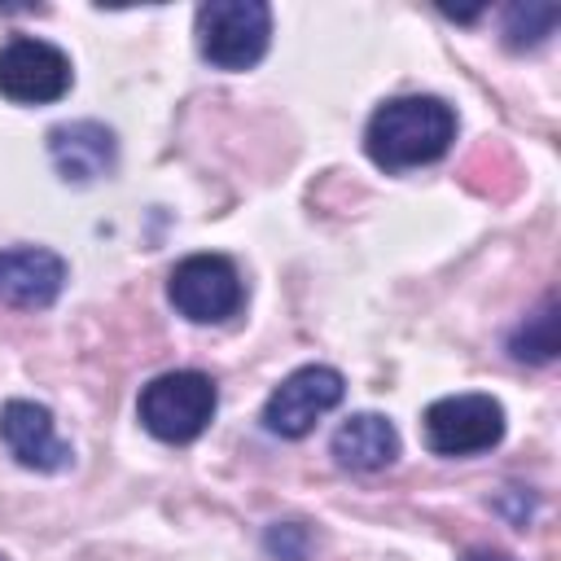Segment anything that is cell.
Returning <instances> with one entry per match:
<instances>
[{"mask_svg":"<svg viewBox=\"0 0 561 561\" xmlns=\"http://www.w3.org/2000/svg\"><path fill=\"white\" fill-rule=\"evenodd\" d=\"M456 140V110L443 96H390L368 114L364 153L381 171H412L438 162Z\"/></svg>","mask_w":561,"mask_h":561,"instance_id":"1","label":"cell"},{"mask_svg":"<svg viewBox=\"0 0 561 561\" xmlns=\"http://www.w3.org/2000/svg\"><path fill=\"white\" fill-rule=\"evenodd\" d=\"M215 408H219V386L210 373H197V368L158 373L153 381L140 386V399H136V416L145 434H153L158 443L202 438L206 425L215 421Z\"/></svg>","mask_w":561,"mask_h":561,"instance_id":"2","label":"cell"},{"mask_svg":"<svg viewBox=\"0 0 561 561\" xmlns=\"http://www.w3.org/2000/svg\"><path fill=\"white\" fill-rule=\"evenodd\" d=\"M197 53L215 70H250L267 57L272 9L263 0H210L193 18Z\"/></svg>","mask_w":561,"mask_h":561,"instance_id":"3","label":"cell"},{"mask_svg":"<svg viewBox=\"0 0 561 561\" xmlns=\"http://www.w3.org/2000/svg\"><path fill=\"white\" fill-rule=\"evenodd\" d=\"M504 403L495 394H443L421 412V438L434 456H478L504 438Z\"/></svg>","mask_w":561,"mask_h":561,"instance_id":"4","label":"cell"},{"mask_svg":"<svg viewBox=\"0 0 561 561\" xmlns=\"http://www.w3.org/2000/svg\"><path fill=\"white\" fill-rule=\"evenodd\" d=\"M171 307L193 324H224L245 302V280L228 254H188L167 276Z\"/></svg>","mask_w":561,"mask_h":561,"instance_id":"5","label":"cell"},{"mask_svg":"<svg viewBox=\"0 0 561 561\" xmlns=\"http://www.w3.org/2000/svg\"><path fill=\"white\" fill-rule=\"evenodd\" d=\"M346 394V377L329 364H302L294 368L263 403V430L276 438H307L324 412H333Z\"/></svg>","mask_w":561,"mask_h":561,"instance_id":"6","label":"cell"},{"mask_svg":"<svg viewBox=\"0 0 561 561\" xmlns=\"http://www.w3.org/2000/svg\"><path fill=\"white\" fill-rule=\"evenodd\" d=\"M70 57L35 35H13L0 44V96L13 105H53L70 92Z\"/></svg>","mask_w":561,"mask_h":561,"instance_id":"7","label":"cell"},{"mask_svg":"<svg viewBox=\"0 0 561 561\" xmlns=\"http://www.w3.org/2000/svg\"><path fill=\"white\" fill-rule=\"evenodd\" d=\"M0 443L31 473H61L75 460V447L57 434L53 412L35 399H4L0 403Z\"/></svg>","mask_w":561,"mask_h":561,"instance_id":"8","label":"cell"},{"mask_svg":"<svg viewBox=\"0 0 561 561\" xmlns=\"http://www.w3.org/2000/svg\"><path fill=\"white\" fill-rule=\"evenodd\" d=\"M70 267L48 245H9L0 250V302L18 311H44L61 298Z\"/></svg>","mask_w":561,"mask_h":561,"instance_id":"9","label":"cell"},{"mask_svg":"<svg viewBox=\"0 0 561 561\" xmlns=\"http://www.w3.org/2000/svg\"><path fill=\"white\" fill-rule=\"evenodd\" d=\"M44 140H48L53 171L66 184H96L101 175H110L118 167V136L96 118L57 123V127H48Z\"/></svg>","mask_w":561,"mask_h":561,"instance_id":"10","label":"cell"},{"mask_svg":"<svg viewBox=\"0 0 561 561\" xmlns=\"http://www.w3.org/2000/svg\"><path fill=\"white\" fill-rule=\"evenodd\" d=\"M329 451L351 473H377V469H386V465L399 460V430L381 412H351L333 430Z\"/></svg>","mask_w":561,"mask_h":561,"instance_id":"11","label":"cell"},{"mask_svg":"<svg viewBox=\"0 0 561 561\" xmlns=\"http://www.w3.org/2000/svg\"><path fill=\"white\" fill-rule=\"evenodd\" d=\"M508 355L522 364H552L557 359V298L552 294L508 333Z\"/></svg>","mask_w":561,"mask_h":561,"instance_id":"12","label":"cell"},{"mask_svg":"<svg viewBox=\"0 0 561 561\" xmlns=\"http://www.w3.org/2000/svg\"><path fill=\"white\" fill-rule=\"evenodd\" d=\"M557 22H561V9L557 4H539V0L508 4L504 9V22H500V39H504V48L526 53V48L548 44V35L557 31Z\"/></svg>","mask_w":561,"mask_h":561,"instance_id":"13","label":"cell"},{"mask_svg":"<svg viewBox=\"0 0 561 561\" xmlns=\"http://www.w3.org/2000/svg\"><path fill=\"white\" fill-rule=\"evenodd\" d=\"M311 530L302 526V522H276V526H267L263 530V548H267V557H276V561H307V552H311Z\"/></svg>","mask_w":561,"mask_h":561,"instance_id":"14","label":"cell"},{"mask_svg":"<svg viewBox=\"0 0 561 561\" xmlns=\"http://www.w3.org/2000/svg\"><path fill=\"white\" fill-rule=\"evenodd\" d=\"M460 561H517L513 552H504V548H491V543H478V548H469Z\"/></svg>","mask_w":561,"mask_h":561,"instance_id":"15","label":"cell"},{"mask_svg":"<svg viewBox=\"0 0 561 561\" xmlns=\"http://www.w3.org/2000/svg\"><path fill=\"white\" fill-rule=\"evenodd\" d=\"M0 561H4V557H0Z\"/></svg>","mask_w":561,"mask_h":561,"instance_id":"16","label":"cell"}]
</instances>
